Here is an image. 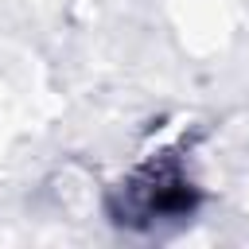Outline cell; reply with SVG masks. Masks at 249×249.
I'll list each match as a JSON object with an SVG mask.
<instances>
[{
    "label": "cell",
    "mask_w": 249,
    "mask_h": 249,
    "mask_svg": "<svg viewBox=\"0 0 249 249\" xmlns=\"http://www.w3.org/2000/svg\"><path fill=\"white\" fill-rule=\"evenodd\" d=\"M198 206V187L187 163L175 152H160L136 163L109 195V214L121 226L152 230L163 222H179Z\"/></svg>",
    "instance_id": "1"
}]
</instances>
